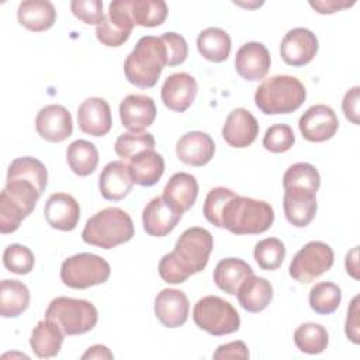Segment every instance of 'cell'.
<instances>
[{
    "instance_id": "52a82bcc",
    "label": "cell",
    "mask_w": 360,
    "mask_h": 360,
    "mask_svg": "<svg viewBox=\"0 0 360 360\" xmlns=\"http://www.w3.org/2000/svg\"><path fill=\"white\" fill-rule=\"evenodd\" d=\"M194 323L212 336L233 333L240 326V318L233 305L217 295L197 301L193 309Z\"/></svg>"
},
{
    "instance_id": "8fae6325",
    "label": "cell",
    "mask_w": 360,
    "mask_h": 360,
    "mask_svg": "<svg viewBox=\"0 0 360 360\" xmlns=\"http://www.w3.org/2000/svg\"><path fill=\"white\" fill-rule=\"evenodd\" d=\"M298 128L307 141L325 142L338 132L339 120L329 105L315 104L301 115Z\"/></svg>"
},
{
    "instance_id": "d6986e66",
    "label": "cell",
    "mask_w": 360,
    "mask_h": 360,
    "mask_svg": "<svg viewBox=\"0 0 360 360\" xmlns=\"http://www.w3.org/2000/svg\"><path fill=\"white\" fill-rule=\"evenodd\" d=\"M187 295L176 288H163L155 298V315L166 328H179L188 318Z\"/></svg>"
},
{
    "instance_id": "d6a6232c",
    "label": "cell",
    "mask_w": 360,
    "mask_h": 360,
    "mask_svg": "<svg viewBox=\"0 0 360 360\" xmlns=\"http://www.w3.org/2000/svg\"><path fill=\"white\" fill-rule=\"evenodd\" d=\"M30 305L28 287L18 280H3L0 285V315L15 318Z\"/></svg>"
},
{
    "instance_id": "9a60e30c",
    "label": "cell",
    "mask_w": 360,
    "mask_h": 360,
    "mask_svg": "<svg viewBox=\"0 0 360 360\" xmlns=\"http://www.w3.org/2000/svg\"><path fill=\"white\" fill-rule=\"evenodd\" d=\"M197 91L198 86L195 79L186 72H179L167 76L162 86L160 96L169 110L183 112L194 103Z\"/></svg>"
},
{
    "instance_id": "30bf717a",
    "label": "cell",
    "mask_w": 360,
    "mask_h": 360,
    "mask_svg": "<svg viewBox=\"0 0 360 360\" xmlns=\"http://www.w3.org/2000/svg\"><path fill=\"white\" fill-rule=\"evenodd\" d=\"M134 25L129 0H114L108 4L103 21L96 27V37L105 46H121L128 41Z\"/></svg>"
},
{
    "instance_id": "4dcf8cb0",
    "label": "cell",
    "mask_w": 360,
    "mask_h": 360,
    "mask_svg": "<svg viewBox=\"0 0 360 360\" xmlns=\"http://www.w3.org/2000/svg\"><path fill=\"white\" fill-rule=\"evenodd\" d=\"M231 37L218 27L202 30L197 37V49L200 55L211 62L219 63L228 59L231 52Z\"/></svg>"
},
{
    "instance_id": "7402d4cb",
    "label": "cell",
    "mask_w": 360,
    "mask_h": 360,
    "mask_svg": "<svg viewBox=\"0 0 360 360\" xmlns=\"http://www.w3.org/2000/svg\"><path fill=\"white\" fill-rule=\"evenodd\" d=\"M215 153V143L212 138L201 131L186 132L176 143V155L180 162L188 166H204Z\"/></svg>"
},
{
    "instance_id": "681fc988",
    "label": "cell",
    "mask_w": 360,
    "mask_h": 360,
    "mask_svg": "<svg viewBox=\"0 0 360 360\" xmlns=\"http://www.w3.org/2000/svg\"><path fill=\"white\" fill-rule=\"evenodd\" d=\"M359 93H360V87L354 86L346 91L343 101H342V110L345 112V117L356 125H359V122H360V120H359Z\"/></svg>"
},
{
    "instance_id": "836d02e7",
    "label": "cell",
    "mask_w": 360,
    "mask_h": 360,
    "mask_svg": "<svg viewBox=\"0 0 360 360\" xmlns=\"http://www.w3.org/2000/svg\"><path fill=\"white\" fill-rule=\"evenodd\" d=\"M66 159L70 170L84 177L96 170L98 165V150L94 143L86 139H76L68 146Z\"/></svg>"
},
{
    "instance_id": "603a6c76",
    "label": "cell",
    "mask_w": 360,
    "mask_h": 360,
    "mask_svg": "<svg viewBox=\"0 0 360 360\" xmlns=\"http://www.w3.org/2000/svg\"><path fill=\"white\" fill-rule=\"evenodd\" d=\"M134 179L129 165L124 160H112L107 163L98 177V188L101 195L110 201H120L129 194Z\"/></svg>"
},
{
    "instance_id": "d590c367",
    "label": "cell",
    "mask_w": 360,
    "mask_h": 360,
    "mask_svg": "<svg viewBox=\"0 0 360 360\" xmlns=\"http://www.w3.org/2000/svg\"><path fill=\"white\" fill-rule=\"evenodd\" d=\"M294 343L304 353L318 354L326 349L329 343V335L322 325L307 322L295 329Z\"/></svg>"
},
{
    "instance_id": "ba28073f",
    "label": "cell",
    "mask_w": 360,
    "mask_h": 360,
    "mask_svg": "<svg viewBox=\"0 0 360 360\" xmlns=\"http://www.w3.org/2000/svg\"><path fill=\"white\" fill-rule=\"evenodd\" d=\"M111 267L105 259L94 253H77L63 260L60 278L65 285L84 290L108 280Z\"/></svg>"
},
{
    "instance_id": "ab89813d",
    "label": "cell",
    "mask_w": 360,
    "mask_h": 360,
    "mask_svg": "<svg viewBox=\"0 0 360 360\" xmlns=\"http://www.w3.org/2000/svg\"><path fill=\"white\" fill-rule=\"evenodd\" d=\"M253 256L262 270H276L285 257V246L277 238H266L255 245Z\"/></svg>"
},
{
    "instance_id": "ac0fdd59",
    "label": "cell",
    "mask_w": 360,
    "mask_h": 360,
    "mask_svg": "<svg viewBox=\"0 0 360 360\" xmlns=\"http://www.w3.org/2000/svg\"><path fill=\"white\" fill-rule=\"evenodd\" d=\"M259 135V124L253 114L246 108L232 110L222 127V136L229 146L246 148Z\"/></svg>"
},
{
    "instance_id": "7c38bea8",
    "label": "cell",
    "mask_w": 360,
    "mask_h": 360,
    "mask_svg": "<svg viewBox=\"0 0 360 360\" xmlns=\"http://www.w3.org/2000/svg\"><path fill=\"white\" fill-rule=\"evenodd\" d=\"M318 52L316 35L304 27L290 30L280 45V55L290 66L308 65Z\"/></svg>"
},
{
    "instance_id": "8992f818",
    "label": "cell",
    "mask_w": 360,
    "mask_h": 360,
    "mask_svg": "<svg viewBox=\"0 0 360 360\" xmlns=\"http://www.w3.org/2000/svg\"><path fill=\"white\" fill-rule=\"evenodd\" d=\"M45 318L55 322L65 335L73 336L91 330L98 321V312L87 300L56 297L49 302Z\"/></svg>"
},
{
    "instance_id": "9c48e42d",
    "label": "cell",
    "mask_w": 360,
    "mask_h": 360,
    "mask_svg": "<svg viewBox=\"0 0 360 360\" xmlns=\"http://www.w3.org/2000/svg\"><path fill=\"white\" fill-rule=\"evenodd\" d=\"M332 248L321 240H311L301 248L290 263V276L298 283H311L333 266Z\"/></svg>"
},
{
    "instance_id": "4316f807",
    "label": "cell",
    "mask_w": 360,
    "mask_h": 360,
    "mask_svg": "<svg viewBox=\"0 0 360 360\" xmlns=\"http://www.w3.org/2000/svg\"><path fill=\"white\" fill-rule=\"evenodd\" d=\"M63 335L65 333L55 322L45 318L44 321H39L31 332V349L39 359L55 357L60 352Z\"/></svg>"
},
{
    "instance_id": "f5cc1de1",
    "label": "cell",
    "mask_w": 360,
    "mask_h": 360,
    "mask_svg": "<svg viewBox=\"0 0 360 360\" xmlns=\"http://www.w3.org/2000/svg\"><path fill=\"white\" fill-rule=\"evenodd\" d=\"M112 353L104 345H94L87 349V352L82 356V359H112Z\"/></svg>"
},
{
    "instance_id": "f35d334b",
    "label": "cell",
    "mask_w": 360,
    "mask_h": 360,
    "mask_svg": "<svg viewBox=\"0 0 360 360\" xmlns=\"http://www.w3.org/2000/svg\"><path fill=\"white\" fill-rule=\"evenodd\" d=\"M155 138L150 132H124L121 134L115 143L114 150L122 160H131L136 155L145 152V150H153L155 149Z\"/></svg>"
},
{
    "instance_id": "f1b7e54d",
    "label": "cell",
    "mask_w": 360,
    "mask_h": 360,
    "mask_svg": "<svg viewBox=\"0 0 360 360\" xmlns=\"http://www.w3.org/2000/svg\"><path fill=\"white\" fill-rule=\"evenodd\" d=\"M236 297L245 311L260 312L273 300V287L266 278L252 274L240 284Z\"/></svg>"
},
{
    "instance_id": "1f68e13d",
    "label": "cell",
    "mask_w": 360,
    "mask_h": 360,
    "mask_svg": "<svg viewBox=\"0 0 360 360\" xmlns=\"http://www.w3.org/2000/svg\"><path fill=\"white\" fill-rule=\"evenodd\" d=\"M7 180L28 181L42 194L48 183V172L45 165L32 156H21L14 159L7 170Z\"/></svg>"
},
{
    "instance_id": "7a4b0ae2",
    "label": "cell",
    "mask_w": 360,
    "mask_h": 360,
    "mask_svg": "<svg viewBox=\"0 0 360 360\" xmlns=\"http://www.w3.org/2000/svg\"><path fill=\"white\" fill-rule=\"evenodd\" d=\"M167 63L166 46L160 37H141L124 62L127 80L141 89L153 87Z\"/></svg>"
},
{
    "instance_id": "83f0119b",
    "label": "cell",
    "mask_w": 360,
    "mask_h": 360,
    "mask_svg": "<svg viewBox=\"0 0 360 360\" xmlns=\"http://www.w3.org/2000/svg\"><path fill=\"white\" fill-rule=\"evenodd\" d=\"M253 274L252 267L242 259L226 257L218 262L214 270V283L229 295H236L240 284Z\"/></svg>"
},
{
    "instance_id": "5b68a950",
    "label": "cell",
    "mask_w": 360,
    "mask_h": 360,
    "mask_svg": "<svg viewBox=\"0 0 360 360\" xmlns=\"http://www.w3.org/2000/svg\"><path fill=\"white\" fill-rule=\"evenodd\" d=\"M134 236V222L131 217L118 207H108L87 219L82 239L101 249H112L131 240Z\"/></svg>"
},
{
    "instance_id": "e575fe53",
    "label": "cell",
    "mask_w": 360,
    "mask_h": 360,
    "mask_svg": "<svg viewBox=\"0 0 360 360\" xmlns=\"http://www.w3.org/2000/svg\"><path fill=\"white\" fill-rule=\"evenodd\" d=\"M129 11L135 25L158 27L167 17V4L163 0H129Z\"/></svg>"
},
{
    "instance_id": "74e56055",
    "label": "cell",
    "mask_w": 360,
    "mask_h": 360,
    "mask_svg": "<svg viewBox=\"0 0 360 360\" xmlns=\"http://www.w3.org/2000/svg\"><path fill=\"white\" fill-rule=\"evenodd\" d=\"M342 301L339 285L330 281H321L309 291V305L319 315H328L338 309Z\"/></svg>"
},
{
    "instance_id": "7bdbcfd3",
    "label": "cell",
    "mask_w": 360,
    "mask_h": 360,
    "mask_svg": "<svg viewBox=\"0 0 360 360\" xmlns=\"http://www.w3.org/2000/svg\"><path fill=\"white\" fill-rule=\"evenodd\" d=\"M295 143V135L290 125L274 124L267 128L263 136V146L271 153H283L292 148Z\"/></svg>"
},
{
    "instance_id": "cb8c5ba5",
    "label": "cell",
    "mask_w": 360,
    "mask_h": 360,
    "mask_svg": "<svg viewBox=\"0 0 360 360\" xmlns=\"http://www.w3.org/2000/svg\"><path fill=\"white\" fill-rule=\"evenodd\" d=\"M315 195V193L304 188H284L283 208L291 225L304 228L312 222L318 208Z\"/></svg>"
},
{
    "instance_id": "2e32d148",
    "label": "cell",
    "mask_w": 360,
    "mask_h": 360,
    "mask_svg": "<svg viewBox=\"0 0 360 360\" xmlns=\"http://www.w3.org/2000/svg\"><path fill=\"white\" fill-rule=\"evenodd\" d=\"M271 58L269 49L262 42H246L235 56V69L238 75L249 82L263 79L270 69Z\"/></svg>"
},
{
    "instance_id": "7dc6e473",
    "label": "cell",
    "mask_w": 360,
    "mask_h": 360,
    "mask_svg": "<svg viewBox=\"0 0 360 360\" xmlns=\"http://www.w3.org/2000/svg\"><path fill=\"white\" fill-rule=\"evenodd\" d=\"M360 321H359V295H356L350 307L347 309V316H346V323H345V333L347 339H350L353 343L359 345L360 343Z\"/></svg>"
},
{
    "instance_id": "3957f363",
    "label": "cell",
    "mask_w": 360,
    "mask_h": 360,
    "mask_svg": "<svg viewBox=\"0 0 360 360\" xmlns=\"http://www.w3.org/2000/svg\"><path fill=\"white\" fill-rule=\"evenodd\" d=\"M273 221L274 211L269 202L235 194L222 210L221 228L235 235H257L266 232Z\"/></svg>"
},
{
    "instance_id": "8d00e7d4",
    "label": "cell",
    "mask_w": 360,
    "mask_h": 360,
    "mask_svg": "<svg viewBox=\"0 0 360 360\" xmlns=\"http://www.w3.org/2000/svg\"><path fill=\"white\" fill-rule=\"evenodd\" d=\"M321 184V177L315 166L307 162L291 165L283 176L284 188H304L316 194Z\"/></svg>"
},
{
    "instance_id": "f907efd6",
    "label": "cell",
    "mask_w": 360,
    "mask_h": 360,
    "mask_svg": "<svg viewBox=\"0 0 360 360\" xmlns=\"http://www.w3.org/2000/svg\"><path fill=\"white\" fill-rule=\"evenodd\" d=\"M356 1H347V0H315L309 1V6L315 8L319 14H332L336 11H340L343 8H349L354 4Z\"/></svg>"
},
{
    "instance_id": "44dd1931",
    "label": "cell",
    "mask_w": 360,
    "mask_h": 360,
    "mask_svg": "<svg viewBox=\"0 0 360 360\" xmlns=\"http://www.w3.org/2000/svg\"><path fill=\"white\" fill-rule=\"evenodd\" d=\"M44 215L49 226L59 231H73L80 218V207L73 195L53 193L45 202Z\"/></svg>"
},
{
    "instance_id": "ffe728a7",
    "label": "cell",
    "mask_w": 360,
    "mask_h": 360,
    "mask_svg": "<svg viewBox=\"0 0 360 360\" xmlns=\"http://www.w3.org/2000/svg\"><path fill=\"white\" fill-rule=\"evenodd\" d=\"M122 125L134 132H141L152 125L156 118V105L146 94H128L120 104Z\"/></svg>"
},
{
    "instance_id": "4fadbf2b",
    "label": "cell",
    "mask_w": 360,
    "mask_h": 360,
    "mask_svg": "<svg viewBox=\"0 0 360 360\" xmlns=\"http://www.w3.org/2000/svg\"><path fill=\"white\" fill-rule=\"evenodd\" d=\"M181 215L183 214L177 211L163 195L155 197L143 208V229L150 236H166L176 228Z\"/></svg>"
},
{
    "instance_id": "ee69618b",
    "label": "cell",
    "mask_w": 360,
    "mask_h": 360,
    "mask_svg": "<svg viewBox=\"0 0 360 360\" xmlns=\"http://www.w3.org/2000/svg\"><path fill=\"white\" fill-rule=\"evenodd\" d=\"M236 193L225 188V187H215L208 191L204 207H202V214L208 222L212 225L221 228V215L225 204L231 197H233Z\"/></svg>"
},
{
    "instance_id": "b9f144b4",
    "label": "cell",
    "mask_w": 360,
    "mask_h": 360,
    "mask_svg": "<svg viewBox=\"0 0 360 360\" xmlns=\"http://www.w3.org/2000/svg\"><path fill=\"white\" fill-rule=\"evenodd\" d=\"M35 257L30 248L11 243L4 249L3 253V264L4 267L15 274H28L34 269Z\"/></svg>"
},
{
    "instance_id": "816d5d0a",
    "label": "cell",
    "mask_w": 360,
    "mask_h": 360,
    "mask_svg": "<svg viewBox=\"0 0 360 360\" xmlns=\"http://www.w3.org/2000/svg\"><path fill=\"white\" fill-rule=\"evenodd\" d=\"M359 246H354L347 255H346V271L350 274L353 278H359Z\"/></svg>"
},
{
    "instance_id": "484cf974",
    "label": "cell",
    "mask_w": 360,
    "mask_h": 360,
    "mask_svg": "<svg viewBox=\"0 0 360 360\" xmlns=\"http://www.w3.org/2000/svg\"><path fill=\"white\" fill-rule=\"evenodd\" d=\"M18 22L30 31L49 30L56 20V10L48 0H25L18 4Z\"/></svg>"
},
{
    "instance_id": "5bb4252c",
    "label": "cell",
    "mask_w": 360,
    "mask_h": 360,
    "mask_svg": "<svg viewBox=\"0 0 360 360\" xmlns=\"http://www.w3.org/2000/svg\"><path fill=\"white\" fill-rule=\"evenodd\" d=\"M35 129L48 142H62L73 132L72 115L63 105H45L35 117Z\"/></svg>"
},
{
    "instance_id": "6da1fadb",
    "label": "cell",
    "mask_w": 360,
    "mask_h": 360,
    "mask_svg": "<svg viewBox=\"0 0 360 360\" xmlns=\"http://www.w3.org/2000/svg\"><path fill=\"white\" fill-rule=\"evenodd\" d=\"M214 240L210 231L201 226L187 228L177 239L173 252L159 262V274L167 284L184 283L190 276L205 269Z\"/></svg>"
},
{
    "instance_id": "60d3db41",
    "label": "cell",
    "mask_w": 360,
    "mask_h": 360,
    "mask_svg": "<svg viewBox=\"0 0 360 360\" xmlns=\"http://www.w3.org/2000/svg\"><path fill=\"white\" fill-rule=\"evenodd\" d=\"M30 212L17 201H14L4 190L0 194V232L3 235L13 233L18 229L21 221Z\"/></svg>"
},
{
    "instance_id": "bcb514c9",
    "label": "cell",
    "mask_w": 360,
    "mask_h": 360,
    "mask_svg": "<svg viewBox=\"0 0 360 360\" xmlns=\"http://www.w3.org/2000/svg\"><path fill=\"white\" fill-rule=\"evenodd\" d=\"M162 42L166 46L167 63L166 66H176L183 63L188 55V46L186 39L176 32H165L160 37Z\"/></svg>"
},
{
    "instance_id": "e0dca14e",
    "label": "cell",
    "mask_w": 360,
    "mask_h": 360,
    "mask_svg": "<svg viewBox=\"0 0 360 360\" xmlns=\"http://www.w3.org/2000/svg\"><path fill=\"white\" fill-rule=\"evenodd\" d=\"M77 124L82 132L104 136L112 127L111 108L101 97L86 98L77 108Z\"/></svg>"
},
{
    "instance_id": "c3c4849f",
    "label": "cell",
    "mask_w": 360,
    "mask_h": 360,
    "mask_svg": "<svg viewBox=\"0 0 360 360\" xmlns=\"http://www.w3.org/2000/svg\"><path fill=\"white\" fill-rule=\"evenodd\" d=\"M212 357L217 359V360L248 359L249 357V350H248V346L245 345V342L235 340V342H229V343L218 346V349L215 350Z\"/></svg>"
},
{
    "instance_id": "277c9868",
    "label": "cell",
    "mask_w": 360,
    "mask_h": 360,
    "mask_svg": "<svg viewBox=\"0 0 360 360\" xmlns=\"http://www.w3.org/2000/svg\"><path fill=\"white\" fill-rule=\"evenodd\" d=\"M307 98L304 84L290 75H276L263 80L255 93V104L269 115L290 114L298 110Z\"/></svg>"
},
{
    "instance_id": "f546056e",
    "label": "cell",
    "mask_w": 360,
    "mask_h": 360,
    "mask_svg": "<svg viewBox=\"0 0 360 360\" xmlns=\"http://www.w3.org/2000/svg\"><path fill=\"white\" fill-rule=\"evenodd\" d=\"M129 170L134 183L150 187L156 184L165 172V159L160 153L153 150H145L129 160Z\"/></svg>"
},
{
    "instance_id": "d4e9b609",
    "label": "cell",
    "mask_w": 360,
    "mask_h": 360,
    "mask_svg": "<svg viewBox=\"0 0 360 360\" xmlns=\"http://www.w3.org/2000/svg\"><path fill=\"white\" fill-rule=\"evenodd\" d=\"M198 195V183L195 177L186 172L174 173L163 188V197L181 214L188 211Z\"/></svg>"
},
{
    "instance_id": "f6af8a7d",
    "label": "cell",
    "mask_w": 360,
    "mask_h": 360,
    "mask_svg": "<svg viewBox=\"0 0 360 360\" xmlns=\"http://www.w3.org/2000/svg\"><path fill=\"white\" fill-rule=\"evenodd\" d=\"M70 10L76 18L86 24H100L104 18L101 0H73Z\"/></svg>"
}]
</instances>
